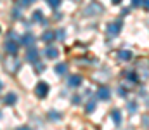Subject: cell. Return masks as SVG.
<instances>
[{
    "label": "cell",
    "mask_w": 149,
    "mask_h": 130,
    "mask_svg": "<svg viewBox=\"0 0 149 130\" xmlns=\"http://www.w3.org/2000/svg\"><path fill=\"white\" fill-rule=\"evenodd\" d=\"M49 83L47 82H38L37 87H35V95H37L38 99H43V97H47V94H49Z\"/></svg>",
    "instance_id": "1"
},
{
    "label": "cell",
    "mask_w": 149,
    "mask_h": 130,
    "mask_svg": "<svg viewBox=\"0 0 149 130\" xmlns=\"http://www.w3.org/2000/svg\"><path fill=\"white\" fill-rule=\"evenodd\" d=\"M102 12V5H99L97 2H92L87 9H85V14L87 16H95V14H101Z\"/></svg>",
    "instance_id": "2"
},
{
    "label": "cell",
    "mask_w": 149,
    "mask_h": 130,
    "mask_svg": "<svg viewBox=\"0 0 149 130\" xmlns=\"http://www.w3.org/2000/svg\"><path fill=\"white\" fill-rule=\"evenodd\" d=\"M3 49H5V52H7V54H10V56H16V54H17V50H19V43H17V42H12V40H9V42H5Z\"/></svg>",
    "instance_id": "3"
},
{
    "label": "cell",
    "mask_w": 149,
    "mask_h": 130,
    "mask_svg": "<svg viewBox=\"0 0 149 130\" xmlns=\"http://www.w3.org/2000/svg\"><path fill=\"white\" fill-rule=\"evenodd\" d=\"M43 56L47 57V59H56L57 56H59V49H56V47H45L43 49Z\"/></svg>",
    "instance_id": "4"
},
{
    "label": "cell",
    "mask_w": 149,
    "mask_h": 130,
    "mask_svg": "<svg viewBox=\"0 0 149 130\" xmlns=\"http://www.w3.org/2000/svg\"><path fill=\"white\" fill-rule=\"evenodd\" d=\"M111 97V90L108 88V87H99V90H97V99H102V101H108Z\"/></svg>",
    "instance_id": "5"
},
{
    "label": "cell",
    "mask_w": 149,
    "mask_h": 130,
    "mask_svg": "<svg viewBox=\"0 0 149 130\" xmlns=\"http://www.w3.org/2000/svg\"><path fill=\"white\" fill-rule=\"evenodd\" d=\"M26 61H28V63H33V64L38 61V50L35 47L28 49V52H26Z\"/></svg>",
    "instance_id": "6"
},
{
    "label": "cell",
    "mask_w": 149,
    "mask_h": 130,
    "mask_svg": "<svg viewBox=\"0 0 149 130\" xmlns=\"http://www.w3.org/2000/svg\"><path fill=\"white\" fill-rule=\"evenodd\" d=\"M120 28H121V23H120V21L109 23V24H108V33H109L111 37H116V35L120 33Z\"/></svg>",
    "instance_id": "7"
},
{
    "label": "cell",
    "mask_w": 149,
    "mask_h": 130,
    "mask_svg": "<svg viewBox=\"0 0 149 130\" xmlns=\"http://www.w3.org/2000/svg\"><path fill=\"white\" fill-rule=\"evenodd\" d=\"M19 40H21V43H23V45H26V47H33V45H35V37H33L31 33L23 35Z\"/></svg>",
    "instance_id": "8"
},
{
    "label": "cell",
    "mask_w": 149,
    "mask_h": 130,
    "mask_svg": "<svg viewBox=\"0 0 149 130\" xmlns=\"http://www.w3.org/2000/svg\"><path fill=\"white\" fill-rule=\"evenodd\" d=\"M81 82H83V78H81L80 75H73V76L68 78V85L70 87H80L81 85Z\"/></svg>",
    "instance_id": "9"
},
{
    "label": "cell",
    "mask_w": 149,
    "mask_h": 130,
    "mask_svg": "<svg viewBox=\"0 0 149 130\" xmlns=\"http://www.w3.org/2000/svg\"><path fill=\"white\" fill-rule=\"evenodd\" d=\"M16 102H17V95L12 94V92L3 97V104H5V106H12V104H16Z\"/></svg>",
    "instance_id": "10"
},
{
    "label": "cell",
    "mask_w": 149,
    "mask_h": 130,
    "mask_svg": "<svg viewBox=\"0 0 149 130\" xmlns=\"http://www.w3.org/2000/svg\"><path fill=\"white\" fill-rule=\"evenodd\" d=\"M54 38H56V33H54V31H50V30H45V31H43V35H42V40H43V42H47V43L54 42Z\"/></svg>",
    "instance_id": "11"
},
{
    "label": "cell",
    "mask_w": 149,
    "mask_h": 130,
    "mask_svg": "<svg viewBox=\"0 0 149 130\" xmlns=\"http://www.w3.org/2000/svg\"><path fill=\"white\" fill-rule=\"evenodd\" d=\"M54 70H56V73H57V75H64V73L68 71V64H66V63H57Z\"/></svg>",
    "instance_id": "12"
},
{
    "label": "cell",
    "mask_w": 149,
    "mask_h": 130,
    "mask_svg": "<svg viewBox=\"0 0 149 130\" xmlns=\"http://www.w3.org/2000/svg\"><path fill=\"white\" fill-rule=\"evenodd\" d=\"M33 23H43L45 24V19H43V12L42 10H35L33 12V17H31Z\"/></svg>",
    "instance_id": "13"
},
{
    "label": "cell",
    "mask_w": 149,
    "mask_h": 130,
    "mask_svg": "<svg viewBox=\"0 0 149 130\" xmlns=\"http://www.w3.org/2000/svg\"><path fill=\"white\" fill-rule=\"evenodd\" d=\"M111 120L114 122V125H120L121 123V113L118 109H113L111 111Z\"/></svg>",
    "instance_id": "14"
},
{
    "label": "cell",
    "mask_w": 149,
    "mask_h": 130,
    "mask_svg": "<svg viewBox=\"0 0 149 130\" xmlns=\"http://www.w3.org/2000/svg\"><path fill=\"white\" fill-rule=\"evenodd\" d=\"M118 57H120L121 61H130V59H132V52H130V50H120V52H118Z\"/></svg>",
    "instance_id": "15"
},
{
    "label": "cell",
    "mask_w": 149,
    "mask_h": 130,
    "mask_svg": "<svg viewBox=\"0 0 149 130\" xmlns=\"http://www.w3.org/2000/svg\"><path fill=\"white\" fill-rule=\"evenodd\" d=\"M132 5H134V7H141V5H142V7L148 10V0H132Z\"/></svg>",
    "instance_id": "16"
},
{
    "label": "cell",
    "mask_w": 149,
    "mask_h": 130,
    "mask_svg": "<svg viewBox=\"0 0 149 130\" xmlns=\"http://www.w3.org/2000/svg\"><path fill=\"white\" fill-rule=\"evenodd\" d=\"M49 118L50 120H61V113H57V111H49Z\"/></svg>",
    "instance_id": "17"
},
{
    "label": "cell",
    "mask_w": 149,
    "mask_h": 130,
    "mask_svg": "<svg viewBox=\"0 0 149 130\" xmlns=\"http://www.w3.org/2000/svg\"><path fill=\"white\" fill-rule=\"evenodd\" d=\"M61 2H63V0H47V3H49L52 9H57V7L61 5Z\"/></svg>",
    "instance_id": "18"
},
{
    "label": "cell",
    "mask_w": 149,
    "mask_h": 130,
    "mask_svg": "<svg viewBox=\"0 0 149 130\" xmlns=\"http://www.w3.org/2000/svg\"><path fill=\"white\" fill-rule=\"evenodd\" d=\"M43 70H45V64L40 63V61H37V63H35V71H37V73H42Z\"/></svg>",
    "instance_id": "19"
},
{
    "label": "cell",
    "mask_w": 149,
    "mask_h": 130,
    "mask_svg": "<svg viewBox=\"0 0 149 130\" xmlns=\"http://www.w3.org/2000/svg\"><path fill=\"white\" fill-rule=\"evenodd\" d=\"M85 109H87V113H92V111L95 109V101H90V102L87 104V108H85Z\"/></svg>",
    "instance_id": "20"
},
{
    "label": "cell",
    "mask_w": 149,
    "mask_h": 130,
    "mask_svg": "<svg viewBox=\"0 0 149 130\" xmlns=\"http://www.w3.org/2000/svg\"><path fill=\"white\" fill-rule=\"evenodd\" d=\"M33 2H35V0H19V3H21L23 7H26V5H31Z\"/></svg>",
    "instance_id": "21"
},
{
    "label": "cell",
    "mask_w": 149,
    "mask_h": 130,
    "mask_svg": "<svg viewBox=\"0 0 149 130\" xmlns=\"http://www.w3.org/2000/svg\"><path fill=\"white\" fill-rule=\"evenodd\" d=\"M128 109H130V113H134V111L137 109V106H135V102H128Z\"/></svg>",
    "instance_id": "22"
},
{
    "label": "cell",
    "mask_w": 149,
    "mask_h": 130,
    "mask_svg": "<svg viewBox=\"0 0 149 130\" xmlns=\"http://www.w3.org/2000/svg\"><path fill=\"white\" fill-rule=\"evenodd\" d=\"M71 102H73V104H80V95H73Z\"/></svg>",
    "instance_id": "23"
},
{
    "label": "cell",
    "mask_w": 149,
    "mask_h": 130,
    "mask_svg": "<svg viewBox=\"0 0 149 130\" xmlns=\"http://www.w3.org/2000/svg\"><path fill=\"white\" fill-rule=\"evenodd\" d=\"M14 17H16V19L21 17V10H19V9H14Z\"/></svg>",
    "instance_id": "24"
},
{
    "label": "cell",
    "mask_w": 149,
    "mask_h": 130,
    "mask_svg": "<svg viewBox=\"0 0 149 130\" xmlns=\"http://www.w3.org/2000/svg\"><path fill=\"white\" fill-rule=\"evenodd\" d=\"M56 37H57V38H64V31H63V30H61V31H57V33H56Z\"/></svg>",
    "instance_id": "25"
},
{
    "label": "cell",
    "mask_w": 149,
    "mask_h": 130,
    "mask_svg": "<svg viewBox=\"0 0 149 130\" xmlns=\"http://www.w3.org/2000/svg\"><path fill=\"white\" fill-rule=\"evenodd\" d=\"M118 94H120V95H123V97H125V95H127V92H125V90H123V88H118Z\"/></svg>",
    "instance_id": "26"
},
{
    "label": "cell",
    "mask_w": 149,
    "mask_h": 130,
    "mask_svg": "<svg viewBox=\"0 0 149 130\" xmlns=\"http://www.w3.org/2000/svg\"><path fill=\"white\" fill-rule=\"evenodd\" d=\"M113 2V5H120V3H121V0H111Z\"/></svg>",
    "instance_id": "27"
},
{
    "label": "cell",
    "mask_w": 149,
    "mask_h": 130,
    "mask_svg": "<svg viewBox=\"0 0 149 130\" xmlns=\"http://www.w3.org/2000/svg\"><path fill=\"white\" fill-rule=\"evenodd\" d=\"M16 130H31V129H30V127H17Z\"/></svg>",
    "instance_id": "28"
},
{
    "label": "cell",
    "mask_w": 149,
    "mask_h": 130,
    "mask_svg": "<svg viewBox=\"0 0 149 130\" xmlns=\"http://www.w3.org/2000/svg\"><path fill=\"white\" fill-rule=\"evenodd\" d=\"M0 88H2V82H0Z\"/></svg>",
    "instance_id": "29"
}]
</instances>
